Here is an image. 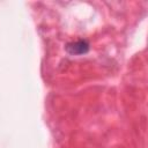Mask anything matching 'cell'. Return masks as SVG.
<instances>
[{
  "label": "cell",
  "instance_id": "obj_1",
  "mask_svg": "<svg viewBox=\"0 0 148 148\" xmlns=\"http://www.w3.org/2000/svg\"><path fill=\"white\" fill-rule=\"evenodd\" d=\"M66 50H67V52L69 54H75V56L84 54V53H87L89 51V44H88L87 40L80 39V40H76V42L67 44Z\"/></svg>",
  "mask_w": 148,
  "mask_h": 148
}]
</instances>
